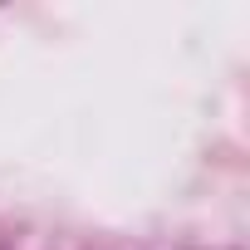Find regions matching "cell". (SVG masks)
Returning a JSON list of instances; mask_svg holds the SVG:
<instances>
[]
</instances>
